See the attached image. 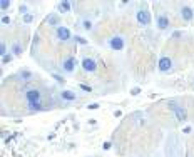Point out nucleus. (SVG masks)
Masks as SVG:
<instances>
[{"mask_svg": "<svg viewBox=\"0 0 194 157\" xmlns=\"http://www.w3.org/2000/svg\"><path fill=\"white\" fill-rule=\"evenodd\" d=\"M136 20H137V24H139V25H142V27L149 25V24H151V20H152L149 8H140V10H137V14H136Z\"/></svg>", "mask_w": 194, "mask_h": 157, "instance_id": "f257e3e1", "label": "nucleus"}, {"mask_svg": "<svg viewBox=\"0 0 194 157\" xmlns=\"http://www.w3.org/2000/svg\"><path fill=\"white\" fill-rule=\"evenodd\" d=\"M169 109L174 112V116H176V119L179 120V122H182V120H186L187 119V112L184 107H181V105H177L176 102H169Z\"/></svg>", "mask_w": 194, "mask_h": 157, "instance_id": "f03ea898", "label": "nucleus"}, {"mask_svg": "<svg viewBox=\"0 0 194 157\" xmlns=\"http://www.w3.org/2000/svg\"><path fill=\"white\" fill-rule=\"evenodd\" d=\"M109 47L112 48V50H122V48L126 47V42L122 39V35H112L111 39H109Z\"/></svg>", "mask_w": 194, "mask_h": 157, "instance_id": "7ed1b4c3", "label": "nucleus"}, {"mask_svg": "<svg viewBox=\"0 0 194 157\" xmlns=\"http://www.w3.org/2000/svg\"><path fill=\"white\" fill-rule=\"evenodd\" d=\"M55 37H57L60 42H67V40H70L72 34H70V30H69L67 27L59 25V27H57V30H55Z\"/></svg>", "mask_w": 194, "mask_h": 157, "instance_id": "20e7f679", "label": "nucleus"}, {"mask_svg": "<svg viewBox=\"0 0 194 157\" xmlns=\"http://www.w3.org/2000/svg\"><path fill=\"white\" fill-rule=\"evenodd\" d=\"M62 68H64V72L67 74H72L74 70L77 68V60L74 59V57H67L62 60Z\"/></svg>", "mask_w": 194, "mask_h": 157, "instance_id": "39448f33", "label": "nucleus"}, {"mask_svg": "<svg viewBox=\"0 0 194 157\" xmlns=\"http://www.w3.org/2000/svg\"><path fill=\"white\" fill-rule=\"evenodd\" d=\"M27 102H35V100H42V94H40L39 89H25L24 92Z\"/></svg>", "mask_w": 194, "mask_h": 157, "instance_id": "423d86ee", "label": "nucleus"}, {"mask_svg": "<svg viewBox=\"0 0 194 157\" xmlns=\"http://www.w3.org/2000/svg\"><path fill=\"white\" fill-rule=\"evenodd\" d=\"M80 65H82V68L86 72H95L97 70V62L94 59H90V57H84L82 62H80Z\"/></svg>", "mask_w": 194, "mask_h": 157, "instance_id": "0eeeda50", "label": "nucleus"}, {"mask_svg": "<svg viewBox=\"0 0 194 157\" xmlns=\"http://www.w3.org/2000/svg\"><path fill=\"white\" fill-rule=\"evenodd\" d=\"M157 67H159L161 72H169L172 68V60L169 57H161L159 62H157Z\"/></svg>", "mask_w": 194, "mask_h": 157, "instance_id": "6e6552de", "label": "nucleus"}, {"mask_svg": "<svg viewBox=\"0 0 194 157\" xmlns=\"http://www.w3.org/2000/svg\"><path fill=\"white\" fill-rule=\"evenodd\" d=\"M156 25H157V28L159 30H166V28H169V19H167L166 15H157L156 17Z\"/></svg>", "mask_w": 194, "mask_h": 157, "instance_id": "1a4fd4ad", "label": "nucleus"}, {"mask_svg": "<svg viewBox=\"0 0 194 157\" xmlns=\"http://www.w3.org/2000/svg\"><path fill=\"white\" fill-rule=\"evenodd\" d=\"M181 17L184 19L186 22H189V20H193V17H194V10L191 7H187V5H182L181 7Z\"/></svg>", "mask_w": 194, "mask_h": 157, "instance_id": "9d476101", "label": "nucleus"}, {"mask_svg": "<svg viewBox=\"0 0 194 157\" xmlns=\"http://www.w3.org/2000/svg\"><path fill=\"white\" fill-rule=\"evenodd\" d=\"M60 97H62V100H65V102H74V100L77 99L75 92H72V90H69V89L62 90V92H60Z\"/></svg>", "mask_w": 194, "mask_h": 157, "instance_id": "9b49d317", "label": "nucleus"}, {"mask_svg": "<svg viewBox=\"0 0 194 157\" xmlns=\"http://www.w3.org/2000/svg\"><path fill=\"white\" fill-rule=\"evenodd\" d=\"M27 109L32 112H39L44 109V102L42 100H35V102H27Z\"/></svg>", "mask_w": 194, "mask_h": 157, "instance_id": "f8f14e48", "label": "nucleus"}, {"mask_svg": "<svg viewBox=\"0 0 194 157\" xmlns=\"http://www.w3.org/2000/svg\"><path fill=\"white\" fill-rule=\"evenodd\" d=\"M70 8H72V3H70V2H67V0L59 2V3H57V10H59L60 14H67Z\"/></svg>", "mask_w": 194, "mask_h": 157, "instance_id": "ddd939ff", "label": "nucleus"}, {"mask_svg": "<svg viewBox=\"0 0 194 157\" xmlns=\"http://www.w3.org/2000/svg\"><path fill=\"white\" fill-rule=\"evenodd\" d=\"M19 79L20 80H24V82H29V80H32L33 79V74L30 70H20L19 72Z\"/></svg>", "mask_w": 194, "mask_h": 157, "instance_id": "4468645a", "label": "nucleus"}, {"mask_svg": "<svg viewBox=\"0 0 194 157\" xmlns=\"http://www.w3.org/2000/svg\"><path fill=\"white\" fill-rule=\"evenodd\" d=\"M47 24H49V25H57V24H59V19H57V15H47Z\"/></svg>", "mask_w": 194, "mask_h": 157, "instance_id": "2eb2a0df", "label": "nucleus"}, {"mask_svg": "<svg viewBox=\"0 0 194 157\" xmlns=\"http://www.w3.org/2000/svg\"><path fill=\"white\" fill-rule=\"evenodd\" d=\"M12 54L13 55H20V54H22V45H20V44H13V45H12Z\"/></svg>", "mask_w": 194, "mask_h": 157, "instance_id": "dca6fc26", "label": "nucleus"}, {"mask_svg": "<svg viewBox=\"0 0 194 157\" xmlns=\"http://www.w3.org/2000/svg\"><path fill=\"white\" fill-rule=\"evenodd\" d=\"M10 7V0H0V8L2 10H7Z\"/></svg>", "mask_w": 194, "mask_h": 157, "instance_id": "f3484780", "label": "nucleus"}, {"mask_svg": "<svg viewBox=\"0 0 194 157\" xmlns=\"http://www.w3.org/2000/svg\"><path fill=\"white\" fill-rule=\"evenodd\" d=\"M0 55H2V57H5L7 55V45L3 44V42L0 44Z\"/></svg>", "mask_w": 194, "mask_h": 157, "instance_id": "a211bd4d", "label": "nucleus"}, {"mask_svg": "<svg viewBox=\"0 0 194 157\" xmlns=\"http://www.w3.org/2000/svg\"><path fill=\"white\" fill-rule=\"evenodd\" d=\"M82 27L86 28V30H90V28H92V22H90V20H84V22H82Z\"/></svg>", "mask_w": 194, "mask_h": 157, "instance_id": "6ab92c4d", "label": "nucleus"}, {"mask_svg": "<svg viewBox=\"0 0 194 157\" xmlns=\"http://www.w3.org/2000/svg\"><path fill=\"white\" fill-rule=\"evenodd\" d=\"M32 20H33V15H32V14H27V15H24V22H25V24H30Z\"/></svg>", "mask_w": 194, "mask_h": 157, "instance_id": "aec40b11", "label": "nucleus"}, {"mask_svg": "<svg viewBox=\"0 0 194 157\" xmlns=\"http://www.w3.org/2000/svg\"><path fill=\"white\" fill-rule=\"evenodd\" d=\"M79 87L84 90V92H92V87H89V85H86V84H80Z\"/></svg>", "mask_w": 194, "mask_h": 157, "instance_id": "412c9836", "label": "nucleus"}, {"mask_svg": "<svg viewBox=\"0 0 194 157\" xmlns=\"http://www.w3.org/2000/svg\"><path fill=\"white\" fill-rule=\"evenodd\" d=\"M10 60H12V55L10 54H7L5 57H2V62H3V64H8Z\"/></svg>", "mask_w": 194, "mask_h": 157, "instance_id": "4be33fe9", "label": "nucleus"}, {"mask_svg": "<svg viewBox=\"0 0 194 157\" xmlns=\"http://www.w3.org/2000/svg\"><path fill=\"white\" fill-rule=\"evenodd\" d=\"M27 10H29V7H27V5H20V7H19V12H20V14H25L27 15Z\"/></svg>", "mask_w": 194, "mask_h": 157, "instance_id": "5701e85b", "label": "nucleus"}, {"mask_svg": "<svg viewBox=\"0 0 194 157\" xmlns=\"http://www.w3.org/2000/svg\"><path fill=\"white\" fill-rule=\"evenodd\" d=\"M137 94H140V89L139 87H134V89L131 90V95H137Z\"/></svg>", "mask_w": 194, "mask_h": 157, "instance_id": "b1692460", "label": "nucleus"}, {"mask_svg": "<svg viewBox=\"0 0 194 157\" xmlns=\"http://www.w3.org/2000/svg\"><path fill=\"white\" fill-rule=\"evenodd\" d=\"M8 22H10V19H8V17H2V24H3V25H7V24H8Z\"/></svg>", "mask_w": 194, "mask_h": 157, "instance_id": "393cba45", "label": "nucleus"}, {"mask_svg": "<svg viewBox=\"0 0 194 157\" xmlns=\"http://www.w3.org/2000/svg\"><path fill=\"white\" fill-rule=\"evenodd\" d=\"M89 109H99V104H92V105H89Z\"/></svg>", "mask_w": 194, "mask_h": 157, "instance_id": "a878e982", "label": "nucleus"}, {"mask_svg": "<svg viewBox=\"0 0 194 157\" xmlns=\"http://www.w3.org/2000/svg\"><path fill=\"white\" fill-rule=\"evenodd\" d=\"M104 149H106V150L111 149V142H106V144H104Z\"/></svg>", "mask_w": 194, "mask_h": 157, "instance_id": "bb28decb", "label": "nucleus"}, {"mask_svg": "<svg viewBox=\"0 0 194 157\" xmlns=\"http://www.w3.org/2000/svg\"><path fill=\"white\" fill-rule=\"evenodd\" d=\"M114 116H115V117H120L122 114H120V110H115V112H114Z\"/></svg>", "mask_w": 194, "mask_h": 157, "instance_id": "cd10ccee", "label": "nucleus"}]
</instances>
